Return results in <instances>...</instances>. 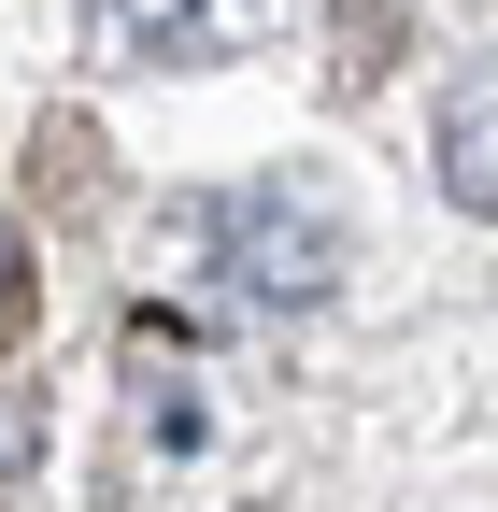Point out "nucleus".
<instances>
[{
	"mask_svg": "<svg viewBox=\"0 0 498 512\" xmlns=\"http://www.w3.org/2000/svg\"><path fill=\"white\" fill-rule=\"evenodd\" d=\"M442 185L470 214H498V57L456 72V100H442Z\"/></svg>",
	"mask_w": 498,
	"mask_h": 512,
	"instance_id": "obj_2",
	"label": "nucleus"
},
{
	"mask_svg": "<svg viewBox=\"0 0 498 512\" xmlns=\"http://www.w3.org/2000/svg\"><path fill=\"white\" fill-rule=\"evenodd\" d=\"M114 29H129L143 57H228L242 29H257V0H100Z\"/></svg>",
	"mask_w": 498,
	"mask_h": 512,
	"instance_id": "obj_3",
	"label": "nucleus"
},
{
	"mask_svg": "<svg viewBox=\"0 0 498 512\" xmlns=\"http://www.w3.org/2000/svg\"><path fill=\"white\" fill-rule=\"evenodd\" d=\"M171 256L228 313H299V299H328V271H342V214L314 200V185H228V200H185L171 214Z\"/></svg>",
	"mask_w": 498,
	"mask_h": 512,
	"instance_id": "obj_1",
	"label": "nucleus"
},
{
	"mask_svg": "<svg viewBox=\"0 0 498 512\" xmlns=\"http://www.w3.org/2000/svg\"><path fill=\"white\" fill-rule=\"evenodd\" d=\"M29 328V242H15V214H0V342Z\"/></svg>",
	"mask_w": 498,
	"mask_h": 512,
	"instance_id": "obj_4",
	"label": "nucleus"
}]
</instances>
